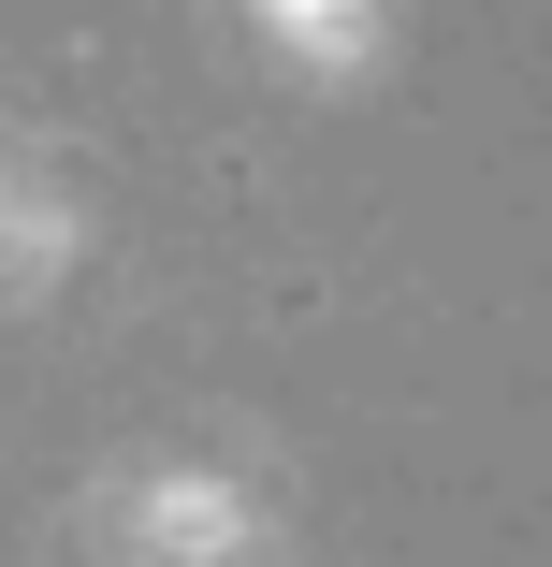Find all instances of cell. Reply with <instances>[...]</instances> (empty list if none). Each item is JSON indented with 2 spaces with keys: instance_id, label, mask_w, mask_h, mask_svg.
<instances>
[{
  "instance_id": "obj_1",
  "label": "cell",
  "mask_w": 552,
  "mask_h": 567,
  "mask_svg": "<svg viewBox=\"0 0 552 567\" xmlns=\"http://www.w3.org/2000/svg\"><path fill=\"white\" fill-rule=\"evenodd\" d=\"M277 30H291V44H350V0H291Z\"/></svg>"
}]
</instances>
